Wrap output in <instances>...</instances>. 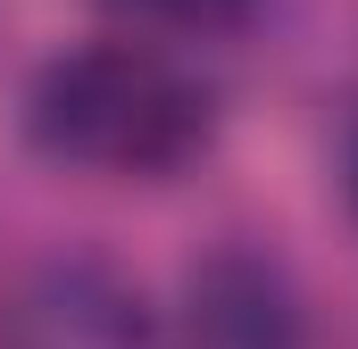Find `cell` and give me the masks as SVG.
I'll list each match as a JSON object with an SVG mask.
<instances>
[{"mask_svg":"<svg viewBox=\"0 0 358 349\" xmlns=\"http://www.w3.org/2000/svg\"><path fill=\"white\" fill-rule=\"evenodd\" d=\"M25 133L84 174H176L208 142V91L142 42H92L34 75Z\"/></svg>","mask_w":358,"mask_h":349,"instance_id":"cell-1","label":"cell"},{"mask_svg":"<svg viewBox=\"0 0 358 349\" xmlns=\"http://www.w3.org/2000/svg\"><path fill=\"white\" fill-rule=\"evenodd\" d=\"M0 349H167V333L117 266L42 258L0 308Z\"/></svg>","mask_w":358,"mask_h":349,"instance_id":"cell-2","label":"cell"},{"mask_svg":"<svg viewBox=\"0 0 358 349\" xmlns=\"http://www.w3.org/2000/svg\"><path fill=\"white\" fill-rule=\"evenodd\" d=\"M192 341L200 349H300V308L267 258H208L192 274Z\"/></svg>","mask_w":358,"mask_h":349,"instance_id":"cell-3","label":"cell"},{"mask_svg":"<svg viewBox=\"0 0 358 349\" xmlns=\"http://www.w3.org/2000/svg\"><path fill=\"white\" fill-rule=\"evenodd\" d=\"M117 8H134V17H150V25H234V17H250L259 0H117Z\"/></svg>","mask_w":358,"mask_h":349,"instance_id":"cell-4","label":"cell"},{"mask_svg":"<svg viewBox=\"0 0 358 349\" xmlns=\"http://www.w3.org/2000/svg\"><path fill=\"white\" fill-rule=\"evenodd\" d=\"M350 191H358V150H350Z\"/></svg>","mask_w":358,"mask_h":349,"instance_id":"cell-5","label":"cell"}]
</instances>
